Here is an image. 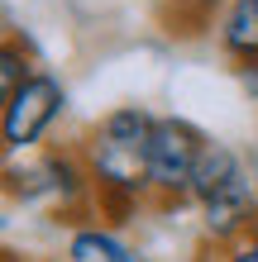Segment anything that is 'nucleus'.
Instances as JSON below:
<instances>
[{"label":"nucleus","instance_id":"nucleus-1","mask_svg":"<svg viewBox=\"0 0 258 262\" xmlns=\"http://www.w3.org/2000/svg\"><path fill=\"white\" fill-rule=\"evenodd\" d=\"M158 115L148 105H115L91 124L82 158L96 181V210L110 224H129V214L148 195V138H153Z\"/></svg>","mask_w":258,"mask_h":262},{"label":"nucleus","instance_id":"nucleus-2","mask_svg":"<svg viewBox=\"0 0 258 262\" xmlns=\"http://www.w3.org/2000/svg\"><path fill=\"white\" fill-rule=\"evenodd\" d=\"M5 191L10 200L24 205H53L57 214H77V210H96V181L82 158V148H43V152H24L5 162Z\"/></svg>","mask_w":258,"mask_h":262},{"label":"nucleus","instance_id":"nucleus-3","mask_svg":"<svg viewBox=\"0 0 258 262\" xmlns=\"http://www.w3.org/2000/svg\"><path fill=\"white\" fill-rule=\"evenodd\" d=\"M210 138L182 115H158L148 138V195L153 205H191V177Z\"/></svg>","mask_w":258,"mask_h":262},{"label":"nucleus","instance_id":"nucleus-4","mask_svg":"<svg viewBox=\"0 0 258 262\" xmlns=\"http://www.w3.org/2000/svg\"><path fill=\"white\" fill-rule=\"evenodd\" d=\"M63 115H67V86L57 81L53 72L38 67L14 96H5V105H0V138H5V152L10 158L34 152L43 138L57 129Z\"/></svg>","mask_w":258,"mask_h":262},{"label":"nucleus","instance_id":"nucleus-5","mask_svg":"<svg viewBox=\"0 0 258 262\" xmlns=\"http://www.w3.org/2000/svg\"><path fill=\"white\" fill-rule=\"evenodd\" d=\"M196 210H201V234H206L210 248H230L244 234H253L258 229V181H253V172H239L230 186L206 195Z\"/></svg>","mask_w":258,"mask_h":262},{"label":"nucleus","instance_id":"nucleus-6","mask_svg":"<svg viewBox=\"0 0 258 262\" xmlns=\"http://www.w3.org/2000/svg\"><path fill=\"white\" fill-rule=\"evenodd\" d=\"M215 43L234 67L258 57V0H225L215 14Z\"/></svg>","mask_w":258,"mask_h":262},{"label":"nucleus","instance_id":"nucleus-7","mask_svg":"<svg viewBox=\"0 0 258 262\" xmlns=\"http://www.w3.org/2000/svg\"><path fill=\"white\" fill-rule=\"evenodd\" d=\"M239 172H249V152H239L234 143H220L210 138L201 162H196V177H191V205H201L206 195H215L220 186H230Z\"/></svg>","mask_w":258,"mask_h":262},{"label":"nucleus","instance_id":"nucleus-8","mask_svg":"<svg viewBox=\"0 0 258 262\" xmlns=\"http://www.w3.org/2000/svg\"><path fill=\"white\" fill-rule=\"evenodd\" d=\"M120 248H125V238L110 224H82L67 238V262H110Z\"/></svg>","mask_w":258,"mask_h":262},{"label":"nucleus","instance_id":"nucleus-9","mask_svg":"<svg viewBox=\"0 0 258 262\" xmlns=\"http://www.w3.org/2000/svg\"><path fill=\"white\" fill-rule=\"evenodd\" d=\"M34 72H38V67H34V57H29V48L10 34L5 48H0V91H5V96H14V91H19Z\"/></svg>","mask_w":258,"mask_h":262},{"label":"nucleus","instance_id":"nucleus-10","mask_svg":"<svg viewBox=\"0 0 258 262\" xmlns=\"http://www.w3.org/2000/svg\"><path fill=\"white\" fill-rule=\"evenodd\" d=\"M215 262H258V229L244 234L239 243H230V248H215Z\"/></svg>","mask_w":258,"mask_h":262},{"label":"nucleus","instance_id":"nucleus-11","mask_svg":"<svg viewBox=\"0 0 258 262\" xmlns=\"http://www.w3.org/2000/svg\"><path fill=\"white\" fill-rule=\"evenodd\" d=\"M234 72H239V86H244L249 96L258 100V57H249V62H244V67H234Z\"/></svg>","mask_w":258,"mask_h":262},{"label":"nucleus","instance_id":"nucleus-12","mask_svg":"<svg viewBox=\"0 0 258 262\" xmlns=\"http://www.w3.org/2000/svg\"><path fill=\"white\" fill-rule=\"evenodd\" d=\"M110 262H148V257H144L139 248H134V243H125V248H120V253H115Z\"/></svg>","mask_w":258,"mask_h":262}]
</instances>
